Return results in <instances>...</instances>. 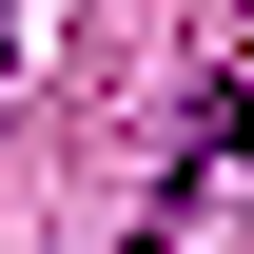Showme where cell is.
Here are the masks:
<instances>
[{"mask_svg": "<svg viewBox=\"0 0 254 254\" xmlns=\"http://www.w3.org/2000/svg\"><path fill=\"white\" fill-rule=\"evenodd\" d=\"M254 157V78H195V137L157 157V215H215V176Z\"/></svg>", "mask_w": 254, "mask_h": 254, "instance_id": "cell-1", "label": "cell"}, {"mask_svg": "<svg viewBox=\"0 0 254 254\" xmlns=\"http://www.w3.org/2000/svg\"><path fill=\"white\" fill-rule=\"evenodd\" d=\"M0 59H20V20H0Z\"/></svg>", "mask_w": 254, "mask_h": 254, "instance_id": "cell-2", "label": "cell"}]
</instances>
